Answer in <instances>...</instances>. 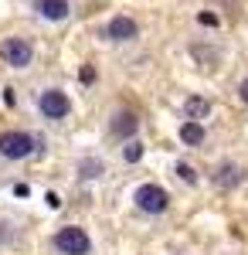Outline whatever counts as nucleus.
Here are the masks:
<instances>
[{"label":"nucleus","instance_id":"f257e3e1","mask_svg":"<svg viewBox=\"0 0 248 255\" xmlns=\"http://www.w3.org/2000/svg\"><path fill=\"white\" fill-rule=\"evenodd\" d=\"M51 245H55L61 255H89L92 252V242H89V235H85V228H78V225L58 228L55 238H51Z\"/></svg>","mask_w":248,"mask_h":255},{"label":"nucleus","instance_id":"f03ea898","mask_svg":"<svg viewBox=\"0 0 248 255\" xmlns=\"http://www.w3.org/2000/svg\"><path fill=\"white\" fill-rule=\"evenodd\" d=\"M34 146H38V139L31 136V133H20V129H7V133H0V157H3V160L31 157Z\"/></svg>","mask_w":248,"mask_h":255},{"label":"nucleus","instance_id":"7ed1b4c3","mask_svg":"<svg viewBox=\"0 0 248 255\" xmlns=\"http://www.w3.org/2000/svg\"><path fill=\"white\" fill-rule=\"evenodd\" d=\"M133 201H136V208L146 211V215H163L167 204H170V194H167L160 184H143V187H136Z\"/></svg>","mask_w":248,"mask_h":255},{"label":"nucleus","instance_id":"20e7f679","mask_svg":"<svg viewBox=\"0 0 248 255\" xmlns=\"http://www.w3.org/2000/svg\"><path fill=\"white\" fill-rule=\"evenodd\" d=\"M0 58L10 68H27L31 58H34V48H31L27 38H3L0 41Z\"/></svg>","mask_w":248,"mask_h":255},{"label":"nucleus","instance_id":"39448f33","mask_svg":"<svg viewBox=\"0 0 248 255\" xmlns=\"http://www.w3.org/2000/svg\"><path fill=\"white\" fill-rule=\"evenodd\" d=\"M38 109H41V116L44 119H65L68 113H72V99L65 96L61 89H44L41 92V99H38Z\"/></svg>","mask_w":248,"mask_h":255},{"label":"nucleus","instance_id":"423d86ee","mask_svg":"<svg viewBox=\"0 0 248 255\" xmlns=\"http://www.w3.org/2000/svg\"><path fill=\"white\" fill-rule=\"evenodd\" d=\"M136 34H139V24H136L133 17H113L106 27H102V38L106 41H133Z\"/></svg>","mask_w":248,"mask_h":255},{"label":"nucleus","instance_id":"0eeeda50","mask_svg":"<svg viewBox=\"0 0 248 255\" xmlns=\"http://www.w3.org/2000/svg\"><path fill=\"white\" fill-rule=\"evenodd\" d=\"M31 7L38 10V17L51 20V24H61V20L72 17V3L68 0H31Z\"/></svg>","mask_w":248,"mask_h":255},{"label":"nucleus","instance_id":"6e6552de","mask_svg":"<svg viewBox=\"0 0 248 255\" xmlns=\"http://www.w3.org/2000/svg\"><path fill=\"white\" fill-rule=\"evenodd\" d=\"M139 133V116L129 113V109H123V113H116L113 123H109V136L113 139H133Z\"/></svg>","mask_w":248,"mask_h":255},{"label":"nucleus","instance_id":"1a4fd4ad","mask_svg":"<svg viewBox=\"0 0 248 255\" xmlns=\"http://www.w3.org/2000/svg\"><path fill=\"white\" fill-rule=\"evenodd\" d=\"M242 167H235V163H221L218 170H214V184L221 187V191H231V187H238L242 184Z\"/></svg>","mask_w":248,"mask_h":255},{"label":"nucleus","instance_id":"9d476101","mask_svg":"<svg viewBox=\"0 0 248 255\" xmlns=\"http://www.w3.org/2000/svg\"><path fill=\"white\" fill-rule=\"evenodd\" d=\"M208 113H211V102H208V99L191 96L187 102H184V116H187V119H194V123H197V119H204Z\"/></svg>","mask_w":248,"mask_h":255},{"label":"nucleus","instance_id":"9b49d317","mask_svg":"<svg viewBox=\"0 0 248 255\" xmlns=\"http://www.w3.org/2000/svg\"><path fill=\"white\" fill-rule=\"evenodd\" d=\"M180 139H184L187 146H201V143H204V126L194 123V119H187V123L180 126Z\"/></svg>","mask_w":248,"mask_h":255},{"label":"nucleus","instance_id":"f8f14e48","mask_svg":"<svg viewBox=\"0 0 248 255\" xmlns=\"http://www.w3.org/2000/svg\"><path fill=\"white\" fill-rule=\"evenodd\" d=\"M102 174H106V163L96 160V157H89V160L78 163V177H82V180H96V177H102Z\"/></svg>","mask_w":248,"mask_h":255},{"label":"nucleus","instance_id":"ddd939ff","mask_svg":"<svg viewBox=\"0 0 248 255\" xmlns=\"http://www.w3.org/2000/svg\"><path fill=\"white\" fill-rule=\"evenodd\" d=\"M123 160H126V163H139V160H143V143H139V139H126Z\"/></svg>","mask_w":248,"mask_h":255},{"label":"nucleus","instance_id":"4468645a","mask_svg":"<svg viewBox=\"0 0 248 255\" xmlns=\"http://www.w3.org/2000/svg\"><path fill=\"white\" fill-rule=\"evenodd\" d=\"M177 177H180L184 184H197V170H194L191 163H177Z\"/></svg>","mask_w":248,"mask_h":255},{"label":"nucleus","instance_id":"2eb2a0df","mask_svg":"<svg viewBox=\"0 0 248 255\" xmlns=\"http://www.w3.org/2000/svg\"><path fill=\"white\" fill-rule=\"evenodd\" d=\"M78 82H82V85H92V82H96V68H92V65H85V68L78 72Z\"/></svg>","mask_w":248,"mask_h":255},{"label":"nucleus","instance_id":"dca6fc26","mask_svg":"<svg viewBox=\"0 0 248 255\" xmlns=\"http://www.w3.org/2000/svg\"><path fill=\"white\" fill-rule=\"evenodd\" d=\"M201 24H204V27H218V24H221V17H218V14H211V10H204V14H201Z\"/></svg>","mask_w":248,"mask_h":255},{"label":"nucleus","instance_id":"f3484780","mask_svg":"<svg viewBox=\"0 0 248 255\" xmlns=\"http://www.w3.org/2000/svg\"><path fill=\"white\" fill-rule=\"evenodd\" d=\"M44 201H48V208H61V197H58L55 191H48V197H44Z\"/></svg>","mask_w":248,"mask_h":255},{"label":"nucleus","instance_id":"a211bd4d","mask_svg":"<svg viewBox=\"0 0 248 255\" xmlns=\"http://www.w3.org/2000/svg\"><path fill=\"white\" fill-rule=\"evenodd\" d=\"M238 92H242V99H245V102H248V79L242 82V89H238Z\"/></svg>","mask_w":248,"mask_h":255}]
</instances>
